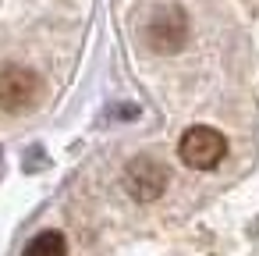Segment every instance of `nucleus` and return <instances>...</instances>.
<instances>
[{
  "label": "nucleus",
  "mask_w": 259,
  "mask_h": 256,
  "mask_svg": "<svg viewBox=\"0 0 259 256\" xmlns=\"http://www.w3.org/2000/svg\"><path fill=\"white\" fill-rule=\"evenodd\" d=\"M178 157L192 167V171H213L224 157H227V139L224 132H217L213 125H192L181 142H178Z\"/></svg>",
  "instance_id": "f257e3e1"
},
{
  "label": "nucleus",
  "mask_w": 259,
  "mask_h": 256,
  "mask_svg": "<svg viewBox=\"0 0 259 256\" xmlns=\"http://www.w3.org/2000/svg\"><path fill=\"white\" fill-rule=\"evenodd\" d=\"M167 181H170V174H167V167L156 157L142 153V157H132L124 164V189L139 203H156L167 192Z\"/></svg>",
  "instance_id": "f03ea898"
},
{
  "label": "nucleus",
  "mask_w": 259,
  "mask_h": 256,
  "mask_svg": "<svg viewBox=\"0 0 259 256\" xmlns=\"http://www.w3.org/2000/svg\"><path fill=\"white\" fill-rule=\"evenodd\" d=\"M43 93V82L32 68H22V64H8L0 71V111L8 114H22L29 111Z\"/></svg>",
  "instance_id": "7ed1b4c3"
},
{
  "label": "nucleus",
  "mask_w": 259,
  "mask_h": 256,
  "mask_svg": "<svg viewBox=\"0 0 259 256\" xmlns=\"http://www.w3.org/2000/svg\"><path fill=\"white\" fill-rule=\"evenodd\" d=\"M146 43L156 54H178L188 43V15L181 8H160L146 22Z\"/></svg>",
  "instance_id": "20e7f679"
},
{
  "label": "nucleus",
  "mask_w": 259,
  "mask_h": 256,
  "mask_svg": "<svg viewBox=\"0 0 259 256\" xmlns=\"http://www.w3.org/2000/svg\"><path fill=\"white\" fill-rule=\"evenodd\" d=\"M22 256H68V238L61 231H39Z\"/></svg>",
  "instance_id": "39448f33"
}]
</instances>
